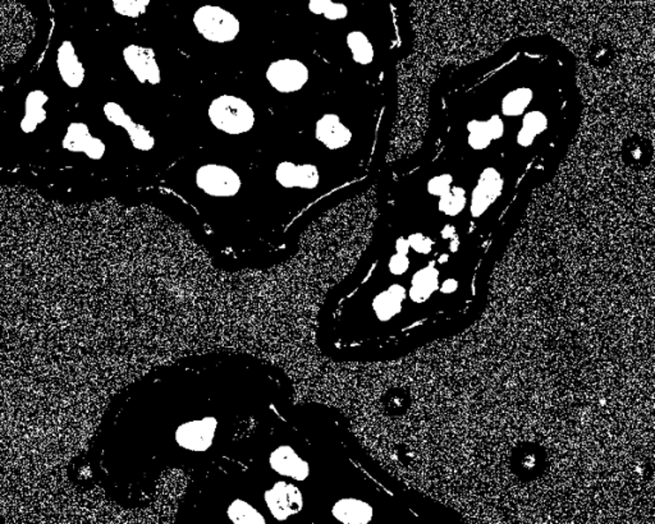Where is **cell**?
<instances>
[{"instance_id": "cell-1", "label": "cell", "mask_w": 655, "mask_h": 524, "mask_svg": "<svg viewBox=\"0 0 655 524\" xmlns=\"http://www.w3.org/2000/svg\"><path fill=\"white\" fill-rule=\"evenodd\" d=\"M212 126L224 135L243 136L256 124L254 107L240 96L223 94L212 99L208 107Z\"/></svg>"}, {"instance_id": "cell-2", "label": "cell", "mask_w": 655, "mask_h": 524, "mask_svg": "<svg viewBox=\"0 0 655 524\" xmlns=\"http://www.w3.org/2000/svg\"><path fill=\"white\" fill-rule=\"evenodd\" d=\"M192 23L197 34L212 44L233 43L241 32L240 20L220 5H201L192 14Z\"/></svg>"}, {"instance_id": "cell-3", "label": "cell", "mask_w": 655, "mask_h": 524, "mask_svg": "<svg viewBox=\"0 0 655 524\" xmlns=\"http://www.w3.org/2000/svg\"><path fill=\"white\" fill-rule=\"evenodd\" d=\"M195 185L204 195L215 199H232L240 194L243 179L228 165L206 163L195 171Z\"/></svg>"}, {"instance_id": "cell-4", "label": "cell", "mask_w": 655, "mask_h": 524, "mask_svg": "<svg viewBox=\"0 0 655 524\" xmlns=\"http://www.w3.org/2000/svg\"><path fill=\"white\" fill-rule=\"evenodd\" d=\"M265 80L278 94H296L307 86L310 69L297 58H279L268 64Z\"/></svg>"}, {"instance_id": "cell-5", "label": "cell", "mask_w": 655, "mask_h": 524, "mask_svg": "<svg viewBox=\"0 0 655 524\" xmlns=\"http://www.w3.org/2000/svg\"><path fill=\"white\" fill-rule=\"evenodd\" d=\"M218 419L208 416L183 422L174 433V441L180 449L204 453L212 448L217 433Z\"/></svg>"}, {"instance_id": "cell-6", "label": "cell", "mask_w": 655, "mask_h": 524, "mask_svg": "<svg viewBox=\"0 0 655 524\" xmlns=\"http://www.w3.org/2000/svg\"><path fill=\"white\" fill-rule=\"evenodd\" d=\"M276 182L284 189L313 191L322 180L319 168L313 163H295L284 160L275 169Z\"/></svg>"}, {"instance_id": "cell-7", "label": "cell", "mask_w": 655, "mask_h": 524, "mask_svg": "<svg viewBox=\"0 0 655 524\" xmlns=\"http://www.w3.org/2000/svg\"><path fill=\"white\" fill-rule=\"evenodd\" d=\"M265 504L276 520H287L304 508V496L297 486L287 481H276L264 493Z\"/></svg>"}, {"instance_id": "cell-8", "label": "cell", "mask_w": 655, "mask_h": 524, "mask_svg": "<svg viewBox=\"0 0 655 524\" xmlns=\"http://www.w3.org/2000/svg\"><path fill=\"white\" fill-rule=\"evenodd\" d=\"M124 60L140 83L158 86L162 83V71L153 49L130 44L124 49Z\"/></svg>"}, {"instance_id": "cell-9", "label": "cell", "mask_w": 655, "mask_h": 524, "mask_svg": "<svg viewBox=\"0 0 655 524\" xmlns=\"http://www.w3.org/2000/svg\"><path fill=\"white\" fill-rule=\"evenodd\" d=\"M104 115L113 126L126 131L131 144L136 150L148 153L156 147V137L142 124L136 123L121 104L116 101H108L103 107Z\"/></svg>"}, {"instance_id": "cell-10", "label": "cell", "mask_w": 655, "mask_h": 524, "mask_svg": "<svg viewBox=\"0 0 655 524\" xmlns=\"http://www.w3.org/2000/svg\"><path fill=\"white\" fill-rule=\"evenodd\" d=\"M314 139L331 151L347 147L354 139V133L336 113H325L314 124Z\"/></svg>"}, {"instance_id": "cell-11", "label": "cell", "mask_w": 655, "mask_h": 524, "mask_svg": "<svg viewBox=\"0 0 655 524\" xmlns=\"http://www.w3.org/2000/svg\"><path fill=\"white\" fill-rule=\"evenodd\" d=\"M503 185L505 182L496 168L489 167L483 171L479 182L471 195L470 212L474 218L485 214L489 206L502 194Z\"/></svg>"}, {"instance_id": "cell-12", "label": "cell", "mask_w": 655, "mask_h": 524, "mask_svg": "<svg viewBox=\"0 0 655 524\" xmlns=\"http://www.w3.org/2000/svg\"><path fill=\"white\" fill-rule=\"evenodd\" d=\"M269 464L276 473L295 481H305L310 476V464L290 445H281L273 450L269 457Z\"/></svg>"}, {"instance_id": "cell-13", "label": "cell", "mask_w": 655, "mask_h": 524, "mask_svg": "<svg viewBox=\"0 0 655 524\" xmlns=\"http://www.w3.org/2000/svg\"><path fill=\"white\" fill-rule=\"evenodd\" d=\"M57 68L63 83L71 89H78L85 81V67L78 58L74 44L69 40H64L58 48Z\"/></svg>"}, {"instance_id": "cell-14", "label": "cell", "mask_w": 655, "mask_h": 524, "mask_svg": "<svg viewBox=\"0 0 655 524\" xmlns=\"http://www.w3.org/2000/svg\"><path fill=\"white\" fill-rule=\"evenodd\" d=\"M331 513L337 520L345 524H366L371 522L374 512L368 503L346 497L334 504Z\"/></svg>"}, {"instance_id": "cell-15", "label": "cell", "mask_w": 655, "mask_h": 524, "mask_svg": "<svg viewBox=\"0 0 655 524\" xmlns=\"http://www.w3.org/2000/svg\"><path fill=\"white\" fill-rule=\"evenodd\" d=\"M49 96L43 90H32L30 94L26 96L25 113L21 121V130L23 133H34L37 130L39 124L46 121L45 105L48 104Z\"/></svg>"}, {"instance_id": "cell-16", "label": "cell", "mask_w": 655, "mask_h": 524, "mask_svg": "<svg viewBox=\"0 0 655 524\" xmlns=\"http://www.w3.org/2000/svg\"><path fill=\"white\" fill-rule=\"evenodd\" d=\"M406 298V290L402 285L395 284L375 297L372 310L380 322H389L400 313L402 301Z\"/></svg>"}, {"instance_id": "cell-17", "label": "cell", "mask_w": 655, "mask_h": 524, "mask_svg": "<svg viewBox=\"0 0 655 524\" xmlns=\"http://www.w3.org/2000/svg\"><path fill=\"white\" fill-rule=\"evenodd\" d=\"M346 46L351 54L352 60L359 66H369L374 62L375 49L374 45L365 32L360 30H352L346 35Z\"/></svg>"}, {"instance_id": "cell-18", "label": "cell", "mask_w": 655, "mask_h": 524, "mask_svg": "<svg viewBox=\"0 0 655 524\" xmlns=\"http://www.w3.org/2000/svg\"><path fill=\"white\" fill-rule=\"evenodd\" d=\"M434 262L430 264V266L421 269L413 275L412 287L410 290V298L413 302H424L429 298L430 294L434 290H438V275L439 272L433 266Z\"/></svg>"}, {"instance_id": "cell-19", "label": "cell", "mask_w": 655, "mask_h": 524, "mask_svg": "<svg viewBox=\"0 0 655 524\" xmlns=\"http://www.w3.org/2000/svg\"><path fill=\"white\" fill-rule=\"evenodd\" d=\"M308 10L311 14L323 17L331 22L343 21L347 19L349 10L345 3L334 0H308Z\"/></svg>"}, {"instance_id": "cell-20", "label": "cell", "mask_w": 655, "mask_h": 524, "mask_svg": "<svg viewBox=\"0 0 655 524\" xmlns=\"http://www.w3.org/2000/svg\"><path fill=\"white\" fill-rule=\"evenodd\" d=\"M534 98L529 87H517L502 99V115L506 116L523 115Z\"/></svg>"}, {"instance_id": "cell-21", "label": "cell", "mask_w": 655, "mask_h": 524, "mask_svg": "<svg viewBox=\"0 0 655 524\" xmlns=\"http://www.w3.org/2000/svg\"><path fill=\"white\" fill-rule=\"evenodd\" d=\"M90 128L83 122H74L67 128L63 137L62 147L69 153H84L92 139Z\"/></svg>"}, {"instance_id": "cell-22", "label": "cell", "mask_w": 655, "mask_h": 524, "mask_svg": "<svg viewBox=\"0 0 655 524\" xmlns=\"http://www.w3.org/2000/svg\"><path fill=\"white\" fill-rule=\"evenodd\" d=\"M228 518L236 524H260L265 523L264 515L259 513L252 504L244 500H235L228 506Z\"/></svg>"}, {"instance_id": "cell-23", "label": "cell", "mask_w": 655, "mask_h": 524, "mask_svg": "<svg viewBox=\"0 0 655 524\" xmlns=\"http://www.w3.org/2000/svg\"><path fill=\"white\" fill-rule=\"evenodd\" d=\"M467 200H466V191L462 187H452L448 194L441 197L439 200V210L448 217H456L462 210L465 209Z\"/></svg>"}, {"instance_id": "cell-24", "label": "cell", "mask_w": 655, "mask_h": 524, "mask_svg": "<svg viewBox=\"0 0 655 524\" xmlns=\"http://www.w3.org/2000/svg\"><path fill=\"white\" fill-rule=\"evenodd\" d=\"M467 131V142L471 148L484 150V148L491 147V139L489 136L488 130H486L485 121L474 119V121L468 122Z\"/></svg>"}, {"instance_id": "cell-25", "label": "cell", "mask_w": 655, "mask_h": 524, "mask_svg": "<svg viewBox=\"0 0 655 524\" xmlns=\"http://www.w3.org/2000/svg\"><path fill=\"white\" fill-rule=\"evenodd\" d=\"M151 0H112L113 10L119 16L139 19L147 13Z\"/></svg>"}, {"instance_id": "cell-26", "label": "cell", "mask_w": 655, "mask_h": 524, "mask_svg": "<svg viewBox=\"0 0 655 524\" xmlns=\"http://www.w3.org/2000/svg\"><path fill=\"white\" fill-rule=\"evenodd\" d=\"M549 126L548 116L540 110L526 113L523 119V127L528 128L535 135H540Z\"/></svg>"}, {"instance_id": "cell-27", "label": "cell", "mask_w": 655, "mask_h": 524, "mask_svg": "<svg viewBox=\"0 0 655 524\" xmlns=\"http://www.w3.org/2000/svg\"><path fill=\"white\" fill-rule=\"evenodd\" d=\"M453 179L451 174H442V176L434 177L427 182V192L432 196L442 197L451 191Z\"/></svg>"}, {"instance_id": "cell-28", "label": "cell", "mask_w": 655, "mask_h": 524, "mask_svg": "<svg viewBox=\"0 0 655 524\" xmlns=\"http://www.w3.org/2000/svg\"><path fill=\"white\" fill-rule=\"evenodd\" d=\"M106 151L107 147L106 144H104L103 139H99V137L92 136L89 144H87L84 154H85L90 160H95V162H98V160L103 159V156L106 155Z\"/></svg>"}, {"instance_id": "cell-29", "label": "cell", "mask_w": 655, "mask_h": 524, "mask_svg": "<svg viewBox=\"0 0 655 524\" xmlns=\"http://www.w3.org/2000/svg\"><path fill=\"white\" fill-rule=\"evenodd\" d=\"M407 242H409L410 247L415 250L416 252L427 255V253L432 251L434 242L430 238L425 237L421 233H413V234L410 235Z\"/></svg>"}, {"instance_id": "cell-30", "label": "cell", "mask_w": 655, "mask_h": 524, "mask_svg": "<svg viewBox=\"0 0 655 524\" xmlns=\"http://www.w3.org/2000/svg\"><path fill=\"white\" fill-rule=\"evenodd\" d=\"M485 126L491 141L493 139H499L500 137L505 135V123H503L502 118L498 115H491L488 121H485Z\"/></svg>"}, {"instance_id": "cell-31", "label": "cell", "mask_w": 655, "mask_h": 524, "mask_svg": "<svg viewBox=\"0 0 655 524\" xmlns=\"http://www.w3.org/2000/svg\"><path fill=\"white\" fill-rule=\"evenodd\" d=\"M409 266L410 260L409 258H407V255H402V253L398 252L392 256L388 264L389 272H391L393 275H402V274L407 272Z\"/></svg>"}, {"instance_id": "cell-32", "label": "cell", "mask_w": 655, "mask_h": 524, "mask_svg": "<svg viewBox=\"0 0 655 524\" xmlns=\"http://www.w3.org/2000/svg\"><path fill=\"white\" fill-rule=\"evenodd\" d=\"M535 137H537L535 133H532L528 128L523 127L517 133V144L523 147H531L534 144Z\"/></svg>"}, {"instance_id": "cell-33", "label": "cell", "mask_w": 655, "mask_h": 524, "mask_svg": "<svg viewBox=\"0 0 655 524\" xmlns=\"http://www.w3.org/2000/svg\"><path fill=\"white\" fill-rule=\"evenodd\" d=\"M395 250H397L398 253H402V255H407L410 251L409 242L404 240V238H398L397 242H395Z\"/></svg>"}, {"instance_id": "cell-34", "label": "cell", "mask_w": 655, "mask_h": 524, "mask_svg": "<svg viewBox=\"0 0 655 524\" xmlns=\"http://www.w3.org/2000/svg\"><path fill=\"white\" fill-rule=\"evenodd\" d=\"M457 282L453 281V279H448V281H445L443 284H442L441 290L443 293H452L455 292L457 290Z\"/></svg>"}, {"instance_id": "cell-35", "label": "cell", "mask_w": 655, "mask_h": 524, "mask_svg": "<svg viewBox=\"0 0 655 524\" xmlns=\"http://www.w3.org/2000/svg\"><path fill=\"white\" fill-rule=\"evenodd\" d=\"M442 235H443L444 238L453 237V235H455V228L450 226H445L443 232H442Z\"/></svg>"}, {"instance_id": "cell-36", "label": "cell", "mask_w": 655, "mask_h": 524, "mask_svg": "<svg viewBox=\"0 0 655 524\" xmlns=\"http://www.w3.org/2000/svg\"><path fill=\"white\" fill-rule=\"evenodd\" d=\"M457 246H459V240H455L451 243V249H452V251H457Z\"/></svg>"}, {"instance_id": "cell-37", "label": "cell", "mask_w": 655, "mask_h": 524, "mask_svg": "<svg viewBox=\"0 0 655 524\" xmlns=\"http://www.w3.org/2000/svg\"><path fill=\"white\" fill-rule=\"evenodd\" d=\"M447 260H448V256L447 255H443V256H442V258H439V262H445Z\"/></svg>"}]
</instances>
